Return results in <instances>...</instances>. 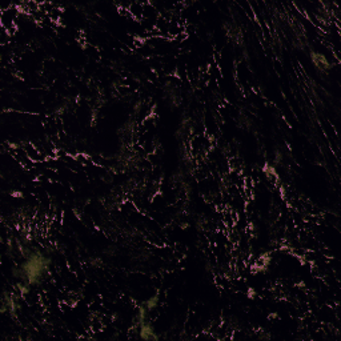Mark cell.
Masks as SVG:
<instances>
[{
    "label": "cell",
    "instance_id": "obj_1",
    "mask_svg": "<svg viewBox=\"0 0 341 341\" xmlns=\"http://www.w3.org/2000/svg\"><path fill=\"white\" fill-rule=\"evenodd\" d=\"M51 262L52 260L40 251H29L25 254L24 261L20 265L15 266L12 273L19 281L29 287H35L42 283V280L46 277L50 270Z\"/></svg>",
    "mask_w": 341,
    "mask_h": 341
},
{
    "label": "cell",
    "instance_id": "obj_2",
    "mask_svg": "<svg viewBox=\"0 0 341 341\" xmlns=\"http://www.w3.org/2000/svg\"><path fill=\"white\" fill-rule=\"evenodd\" d=\"M19 296L12 293V292H4L3 299H1V313H9L11 317H16L19 312Z\"/></svg>",
    "mask_w": 341,
    "mask_h": 341
},
{
    "label": "cell",
    "instance_id": "obj_3",
    "mask_svg": "<svg viewBox=\"0 0 341 341\" xmlns=\"http://www.w3.org/2000/svg\"><path fill=\"white\" fill-rule=\"evenodd\" d=\"M138 324L139 329V337L143 339V340H159V336L155 332L154 325L151 324L148 320L140 321V323H136Z\"/></svg>",
    "mask_w": 341,
    "mask_h": 341
},
{
    "label": "cell",
    "instance_id": "obj_4",
    "mask_svg": "<svg viewBox=\"0 0 341 341\" xmlns=\"http://www.w3.org/2000/svg\"><path fill=\"white\" fill-rule=\"evenodd\" d=\"M311 58H312V62L316 64V67H319L320 70H328L329 67H331V64H329V62L327 60V58H325L324 55L323 54H317V52H312V55H311Z\"/></svg>",
    "mask_w": 341,
    "mask_h": 341
},
{
    "label": "cell",
    "instance_id": "obj_5",
    "mask_svg": "<svg viewBox=\"0 0 341 341\" xmlns=\"http://www.w3.org/2000/svg\"><path fill=\"white\" fill-rule=\"evenodd\" d=\"M143 305H144V307L148 309V312L154 311V309L159 305V296L155 295L154 297H151V299H148L147 301H144V303H143Z\"/></svg>",
    "mask_w": 341,
    "mask_h": 341
}]
</instances>
